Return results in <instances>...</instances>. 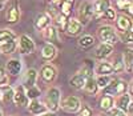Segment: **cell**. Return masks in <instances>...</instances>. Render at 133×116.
Listing matches in <instances>:
<instances>
[{"mask_svg": "<svg viewBox=\"0 0 133 116\" xmlns=\"http://www.w3.org/2000/svg\"><path fill=\"white\" fill-rule=\"evenodd\" d=\"M39 116H55V113H53V112H45V113L39 115Z\"/></svg>", "mask_w": 133, "mask_h": 116, "instance_id": "39", "label": "cell"}, {"mask_svg": "<svg viewBox=\"0 0 133 116\" xmlns=\"http://www.w3.org/2000/svg\"><path fill=\"white\" fill-rule=\"evenodd\" d=\"M124 116H127V115H124Z\"/></svg>", "mask_w": 133, "mask_h": 116, "instance_id": "44", "label": "cell"}, {"mask_svg": "<svg viewBox=\"0 0 133 116\" xmlns=\"http://www.w3.org/2000/svg\"><path fill=\"white\" fill-rule=\"evenodd\" d=\"M85 80H87V77L84 76V74H83L81 71H79L77 74H75V75L71 77L69 84H71V87H73L75 89H83L84 86H85Z\"/></svg>", "mask_w": 133, "mask_h": 116, "instance_id": "17", "label": "cell"}, {"mask_svg": "<svg viewBox=\"0 0 133 116\" xmlns=\"http://www.w3.org/2000/svg\"><path fill=\"white\" fill-rule=\"evenodd\" d=\"M21 71V62L19 59H11L7 62V72L12 76H17Z\"/></svg>", "mask_w": 133, "mask_h": 116, "instance_id": "21", "label": "cell"}, {"mask_svg": "<svg viewBox=\"0 0 133 116\" xmlns=\"http://www.w3.org/2000/svg\"><path fill=\"white\" fill-rule=\"evenodd\" d=\"M43 36H44V39H47L51 43L52 41H56L57 40V31H56V28L51 24L47 28L43 29Z\"/></svg>", "mask_w": 133, "mask_h": 116, "instance_id": "24", "label": "cell"}, {"mask_svg": "<svg viewBox=\"0 0 133 116\" xmlns=\"http://www.w3.org/2000/svg\"><path fill=\"white\" fill-rule=\"evenodd\" d=\"M0 116H3V112H2V109H0Z\"/></svg>", "mask_w": 133, "mask_h": 116, "instance_id": "42", "label": "cell"}, {"mask_svg": "<svg viewBox=\"0 0 133 116\" xmlns=\"http://www.w3.org/2000/svg\"><path fill=\"white\" fill-rule=\"evenodd\" d=\"M60 89L56 87H52L47 91V95H45V104L44 106L47 107L48 112H56L60 108Z\"/></svg>", "mask_w": 133, "mask_h": 116, "instance_id": "2", "label": "cell"}, {"mask_svg": "<svg viewBox=\"0 0 133 116\" xmlns=\"http://www.w3.org/2000/svg\"><path fill=\"white\" fill-rule=\"evenodd\" d=\"M112 67H113V72H116V74L123 72L124 69H125V67H124V62H123V57L118 56V57H117V60H116V63H115V65H112Z\"/></svg>", "mask_w": 133, "mask_h": 116, "instance_id": "33", "label": "cell"}, {"mask_svg": "<svg viewBox=\"0 0 133 116\" xmlns=\"http://www.w3.org/2000/svg\"><path fill=\"white\" fill-rule=\"evenodd\" d=\"M66 35H69V36H77V35H80L81 31H83V26L80 24V21L77 19H73V17H68L66 20V24H65V29Z\"/></svg>", "mask_w": 133, "mask_h": 116, "instance_id": "8", "label": "cell"}, {"mask_svg": "<svg viewBox=\"0 0 133 116\" xmlns=\"http://www.w3.org/2000/svg\"><path fill=\"white\" fill-rule=\"evenodd\" d=\"M115 106V97L112 96H108V95H103V97L100 99V108H101L104 112L113 108Z\"/></svg>", "mask_w": 133, "mask_h": 116, "instance_id": "26", "label": "cell"}, {"mask_svg": "<svg viewBox=\"0 0 133 116\" xmlns=\"http://www.w3.org/2000/svg\"><path fill=\"white\" fill-rule=\"evenodd\" d=\"M16 50V40H9L7 43L0 44V52L3 53H12Z\"/></svg>", "mask_w": 133, "mask_h": 116, "instance_id": "30", "label": "cell"}, {"mask_svg": "<svg viewBox=\"0 0 133 116\" xmlns=\"http://www.w3.org/2000/svg\"><path fill=\"white\" fill-rule=\"evenodd\" d=\"M96 43V39L93 36H91V35H83V36L79 39V41H77V44H79V47L83 48V50H89L92 48L93 45Z\"/></svg>", "mask_w": 133, "mask_h": 116, "instance_id": "23", "label": "cell"}, {"mask_svg": "<svg viewBox=\"0 0 133 116\" xmlns=\"http://www.w3.org/2000/svg\"><path fill=\"white\" fill-rule=\"evenodd\" d=\"M4 2H7V0H0V3H2V4H3Z\"/></svg>", "mask_w": 133, "mask_h": 116, "instance_id": "41", "label": "cell"}, {"mask_svg": "<svg viewBox=\"0 0 133 116\" xmlns=\"http://www.w3.org/2000/svg\"><path fill=\"white\" fill-rule=\"evenodd\" d=\"M127 89H128V83L124 82V80H110V83L103 89V95H108V96H120L123 94H127Z\"/></svg>", "mask_w": 133, "mask_h": 116, "instance_id": "1", "label": "cell"}, {"mask_svg": "<svg viewBox=\"0 0 133 116\" xmlns=\"http://www.w3.org/2000/svg\"><path fill=\"white\" fill-rule=\"evenodd\" d=\"M92 5H93V12H95V15L103 16V14L110 7V2H109V0H96Z\"/></svg>", "mask_w": 133, "mask_h": 116, "instance_id": "20", "label": "cell"}, {"mask_svg": "<svg viewBox=\"0 0 133 116\" xmlns=\"http://www.w3.org/2000/svg\"><path fill=\"white\" fill-rule=\"evenodd\" d=\"M80 107H81V103L76 96H68L61 101V108L65 112H69V113L77 112L80 109Z\"/></svg>", "mask_w": 133, "mask_h": 116, "instance_id": "7", "label": "cell"}, {"mask_svg": "<svg viewBox=\"0 0 133 116\" xmlns=\"http://www.w3.org/2000/svg\"><path fill=\"white\" fill-rule=\"evenodd\" d=\"M123 62H124V67L125 69L130 74L132 72V64H133V52H132V47H129L124 55H123Z\"/></svg>", "mask_w": 133, "mask_h": 116, "instance_id": "25", "label": "cell"}, {"mask_svg": "<svg viewBox=\"0 0 133 116\" xmlns=\"http://www.w3.org/2000/svg\"><path fill=\"white\" fill-rule=\"evenodd\" d=\"M2 92V101L8 104L9 101H12L14 99V88L9 86H3V89H0Z\"/></svg>", "mask_w": 133, "mask_h": 116, "instance_id": "27", "label": "cell"}, {"mask_svg": "<svg viewBox=\"0 0 133 116\" xmlns=\"http://www.w3.org/2000/svg\"><path fill=\"white\" fill-rule=\"evenodd\" d=\"M113 64H110L108 62H101V63H98L97 67H96V74L98 76H109V75H112L113 74Z\"/></svg>", "mask_w": 133, "mask_h": 116, "instance_id": "19", "label": "cell"}, {"mask_svg": "<svg viewBox=\"0 0 133 116\" xmlns=\"http://www.w3.org/2000/svg\"><path fill=\"white\" fill-rule=\"evenodd\" d=\"M25 95H27L28 100H36L41 95V92H40V89L37 87H32V88L25 89Z\"/></svg>", "mask_w": 133, "mask_h": 116, "instance_id": "31", "label": "cell"}, {"mask_svg": "<svg viewBox=\"0 0 133 116\" xmlns=\"http://www.w3.org/2000/svg\"><path fill=\"white\" fill-rule=\"evenodd\" d=\"M36 80H37V71H36V69H33V68H31V69H28V71L24 74V76H23V84H21V86L24 87V89L36 87L35 86Z\"/></svg>", "mask_w": 133, "mask_h": 116, "instance_id": "11", "label": "cell"}, {"mask_svg": "<svg viewBox=\"0 0 133 116\" xmlns=\"http://www.w3.org/2000/svg\"><path fill=\"white\" fill-rule=\"evenodd\" d=\"M116 28L123 33V32H127V31H130L132 29V20L129 16H125V15H118L116 16Z\"/></svg>", "mask_w": 133, "mask_h": 116, "instance_id": "13", "label": "cell"}, {"mask_svg": "<svg viewBox=\"0 0 133 116\" xmlns=\"http://www.w3.org/2000/svg\"><path fill=\"white\" fill-rule=\"evenodd\" d=\"M28 107H29V112H31V113H33V115H36V116L48 112L47 107L44 106V104H43L41 101H39L37 99H36V100H32V101L28 104Z\"/></svg>", "mask_w": 133, "mask_h": 116, "instance_id": "18", "label": "cell"}, {"mask_svg": "<svg viewBox=\"0 0 133 116\" xmlns=\"http://www.w3.org/2000/svg\"><path fill=\"white\" fill-rule=\"evenodd\" d=\"M103 16H104L107 20H115L117 15H116V11H115L113 8H110V7H109V8L105 11V12L103 14Z\"/></svg>", "mask_w": 133, "mask_h": 116, "instance_id": "36", "label": "cell"}, {"mask_svg": "<svg viewBox=\"0 0 133 116\" xmlns=\"http://www.w3.org/2000/svg\"><path fill=\"white\" fill-rule=\"evenodd\" d=\"M16 35L11 31V29H0V44L7 43L9 40H15Z\"/></svg>", "mask_w": 133, "mask_h": 116, "instance_id": "29", "label": "cell"}, {"mask_svg": "<svg viewBox=\"0 0 133 116\" xmlns=\"http://www.w3.org/2000/svg\"><path fill=\"white\" fill-rule=\"evenodd\" d=\"M112 52H113V47H112V45H108V44L101 43L96 48V51H95V57H96V59H100V60H104V59H107L108 56L112 55Z\"/></svg>", "mask_w": 133, "mask_h": 116, "instance_id": "15", "label": "cell"}, {"mask_svg": "<svg viewBox=\"0 0 133 116\" xmlns=\"http://www.w3.org/2000/svg\"><path fill=\"white\" fill-rule=\"evenodd\" d=\"M35 51V41L28 35H21L19 38V52L21 55H28Z\"/></svg>", "mask_w": 133, "mask_h": 116, "instance_id": "5", "label": "cell"}, {"mask_svg": "<svg viewBox=\"0 0 133 116\" xmlns=\"http://www.w3.org/2000/svg\"><path fill=\"white\" fill-rule=\"evenodd\" d=\"M124 115H125V112L120 111V109L116 108V107H113V108H110V109L105 111V116H124Z\"/></svg>", "mask_w": 133, "mask_h": 116, "instance_id": "35", "label": "cell"}, {"mask_svg": "<svg viewBox=\"0 0 133 116\" xmlns=\"http://www.w3.org/2000/svg\"><path fill=\"white\" fill-rule=\"evenodd\" d=\"M20 19V8H19V3L14 2L12 5L9 7L8 14H7V21L11 24H15V23Z\"/></svg>", "mask_w": 133, "mask_h": 116, "instance_id": "16", "label": "cell"}, {"mask_svg": "<svg viewBox=\"0 0 133 116\" xmlns=\"http://www.w3.org/2000/svg\"><path fill=\"white\" fill-rule=\"evenodd\" d=\"M51 20L52 17L47 14V12H41L35 17V27L39 31H43L44 28H47L48 26H51Z\"/></svg>", "mask_w": 133, "mask_h": 116, "instance_id": "14", "label": "cell"}, {"mask_svg": "<svg viewBox=\"0 0 133 116\" xmlns=\"http://www.w3.org/2000/svg\"><path fill=\"white\" fill-rule=\"evenodd\" d=\"M7 80H8V77H7V74H5V69L3 67H0V87L5 86Z\"/></svg>", "mask_w": 133, "mask_h": 116, "instance_id": "38", "label": "cell"}, {"mask_svg": "<svg viewBox=\"0 0 133 116\" xmlns=\"http://www.w3.org/2000/svg\"><path fill=\"white\" fill-rule=\"evenodd\" d=\"M73 2L75 0H60L59 2V12L65 17H69L71 14H72Z\"/></svg>", "mask_w": 133, "mask_h": 116, "instance_id": "22", "label": "cell"}, {"mask_svg": "<svg viewBox=\"0 0 133 116\" xmlns=\"http://www.w3.org/2000/svg\"><path fill=\"white\" fill-rule=\"evenodd\" d=\"M116 104H117V107L116 108H118L120 111H123V112H132V96H130V94H123V95H120L118 96V99L116 100Z\"/></svg>", "mask_w": 133, "mask_h": 116, "instance_id": "10", "label": "cell"}, {"mask_svg": "<svg viewBox=\"0 0 133 116\" xmlns=\"http://www.w3.org/2000/svg\"><path fill=\"white\" fill-rule=\"evenodd\" d=\"M79 116H93V111L91 107H88V106H83L80 107V113Z\"/></svg>", "mask_w": 133, "mask_h": 116, "instance_id": "37", "label": "cell"}, {"mask_svg": "<svg viewBox=\"0 0 133 116\" xmlns=\"http://www.w3.org/2000/svg\"><path fill=\"white\" fill-rule=\"evenodd\" d=\"M40 76L45 83H52L57 76V69L55 68L52 64H44L41 67V71H40Z\"/></svg>", "mask_w": 133, "mask_h": 116, "instance_id": "9", "label": "cell"}, {"mask_svg": "<svg viewBox=\"0 0 133 116\" xmlns=\"http://www.w3.org/2000/svg\"><path fill=\"white\" fill-rule=\"evenodd\" d=\"M95 16V12H93V5H92V3H89V2H84L81 5H80V8H79V20L80 21V24L84 27L85 24H88L91 20H92V17Z\"/></svg>", "mask_w": 133, "mask_h": 116, "instance_id": "4", "label": "cell"}, {"mask_svg": "<svg viewBox=\"0 0 133 116\" xmlns=\"http://www.w3.org/2000/svg\"><path fill=\"white\" fill-rule=\"evenodd\" d=\"M84 89L87 91V92H89V94H96L97 92V84H96V79L93 77V76H89V77H87V80H85V86H84Z\"/></svg>", "mask_w": 133, "mask_h": 116, "instance_id": "28", "label": "cell"}, {"mask_svg": "<svg viewBox=\"0 0 133 116\" xmlns=\"http://www.w3.org/2000/svg\"><path fill=\"white\" fill-rule=\"evenodd\" d=\"M110 79L109 76H97V79H96V84H97V88H101V89H104L109 83H110Z\"/></svg>", "mask_w": 133, "mask_h": 116, "instance_id": "32", "label": "cell"}, {"mask_svg": "<svg viewBox=\"0 0 133 116\" xmlns=\"http://www.w3.org/2000/svg\"><path fill=\"white\" fill-rule=\"evenodd\" d=\"M132 39H133L132 38V29L121 33V40H123L124 43H127V44H129V47H132Z\"/></svg>", "mask_w": 133, "mask_h": 116, "instance_id": "34", "label": "cell"}, {"mask_svg": "<svg viewBox=\"0 0 133 116\" xmlns=\"http://www.w3.org/2000/svg\"><path fill=\"white\" fill-rule=\"evenodd\" d=\"M0 101H2V92H0Z\"/></svg>", "mask_w": 133, "mask_h": 116, "instance_id": "43", "label": "cell"}, {"mask_svg": "<svg viewBox=\"0 0 133 116\" xmlns=\"http://www.w3.org/2000/svg\"><path fill=\"white\" fill-rule=\"evenodd\" d=\"M98 38L104 44L113 47L117 41V33L110 26H101L98 28Z\"/></svg>", "mask_w": 133, "mask_h": 116, "instance_id": "3", "label": "cell"}, {"mask_svg": "<svg viewBox=\"0 0 133 116\" xmlns=\"http://www.w3.org/2000/svg\"><path fill=\"white\" fill-rule=\"evenodd\" d=\"M2 9H3V4L0 3V12H2Z\"/></svg>", "mask_w": 133, "mask_h": 116, "instance_id": "40", "label": "cell"}, {"mask_svg": "<svg viewBox=\"0 0 133 116\" xmlns=\"http://www.w3.org/2000/svg\"><path fill=\"white\" fill-rule=\"evenodd\" d=\"M12 101L15 103V106L17 107H27L28 104H29V100L25 95V89L23 86H17L15 89H14V99Z\"/></svg>", "mask_w": 133, "mask_h": 116, "instance_id": "6", "label": "cell"}, {"mask_svg": "<svg viewBox=\"0 0 133 116\" xmlns=\"http://www.w3.org/2000/svg\"><path fill=\"white\" fill-rule=\"evenodd\" d=\"M56 53H57V50L56 47L52 44V43H47V44H44L43 45V48H41V59L43 60H45V62H51L53 60L55 57H56Z\"/></svg>", "mask_w": 133, "mask_h": 116, "instance_id": "12", "label": "cell"}]
</instances>
